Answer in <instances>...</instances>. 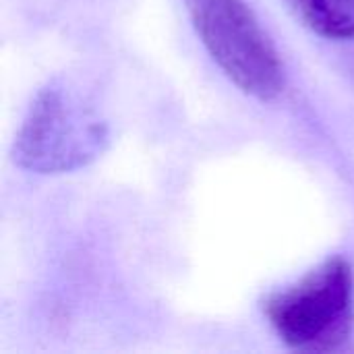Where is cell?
<instances>
[{"label":"cell","instance_id":"cell-2","mask_svg":"<svg viewBox=\"0 0 354 354\" xmlns=\"http://www.w3.org/2000/svg\"><path fill=\"white\" fill-rule=\"evenodd\" d=\"M263 313L278 338L297 351L326 353L342 346L354 326V274L332 257L299 282L272 292Z\"/></svg>","mask_w":354,"mask_h":354},{"label":"cell","instance_id":"cell-1","mask_svg":"<svg viewBox=\"0 0 354 354\" xmlns=\"http://www.w3.org/2000/svg\"><path fill=\"white\" fill-rule=\"evenodd\" d=\"M108 141V127L73 87L52 81L33 97L15 141V162L39 174L77 170L95 160Z\"/></svg>","mask_w":354,"mask_h":354},{"label":"cell","instance_id":"cell-3","mask_svg":"<svg viewBox=\"0 0 354 354\" xmlns=\"http://www.w3.org/2000/svg\"><path fill=\"white\" fill-rule=\"evenodd\" d=\"M187 4L205 50L241 91L263 102L282 93V62L245 0H187Z\"/></svg>","mask_w":354,"mask_h":354},{"label":"cell","instance_id":"cell-4","mask_svg":"<svg viewBox=\"0 0 354 354\" xmlns=\"http://www.w3.org/2000/svg\"><path fill=\"white\" fill-rule=\"evenodd\" d=\"M295 17L330 39L354 37V0H284Z\"/></svg>","mask_w":354,"mask_h":354}]
</instances>
